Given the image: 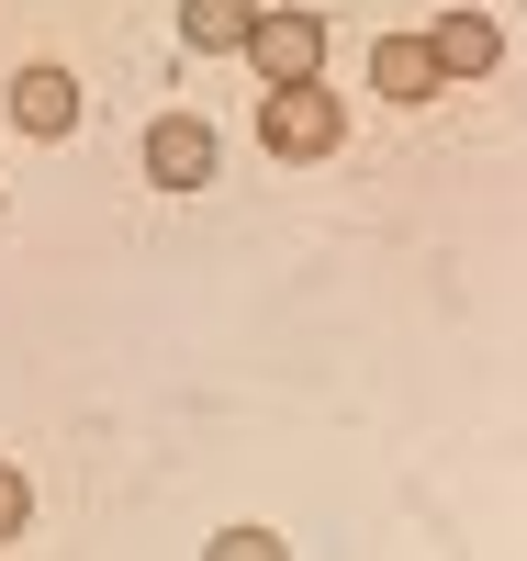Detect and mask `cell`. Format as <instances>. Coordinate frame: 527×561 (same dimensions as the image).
Wrapping results in <instances>:
<instances>
[{
	"instance_id": "1",
	"label": "cell",
	"mask_w": 527,
	"mask_h": 561,
	"mask_svg": "<svg viewBox=\"0 0 527 561\" xmlns=\"http://www.w3.org/2000/svg\"><path fill=\"white\" fill-rule=\"evenodd\" d=\"M337 135H348V113H337V90H314V79L259 102V147H270V158H325Z\"/></svg>"
},
{
	"instance_id": "2",
	"label": "cell",
	"mask_w": 527,
	"mask_h": 561,
	"mask_svg": "<svg viewBox=\"0 0 527 561\" xmlns=\"http://www.w3.org/2000/svg\"><path fill=\"white\" fill-rule=\"evenodd\" d=\"M248 57H259L270 90H303V79L325 68V23H314V12H259V23H248Z\"/></svg>"
},
{
	"instance_id": "3",
	"label": "cell",
	"mask_w": 527,
	"mask_h": 561,
	"mask_svg": "<svg viewBox=\"0 0 527 561\" xmlns=\"http://www.w3.org/2000/svg\"><path fill=\"white\" fill-rule=\"evenodd\" d=\"M147 180H158V192H203V180H214V124H191V113L147 124Z\"/></svg>"
},
{
	"instance_id": "4",
	"label": "cell",
	"mask_w": 527,
	"mask_h": 561,
	"mask_svg": "<svg viewBox=\"0 0 527 561\" xmlns=\"http://www.w3.org/2000/svg\"><path fill=\"white\" fill-rule=\"evenodd\" d=\"M426 57H438V79H494L505 34H494V12H438V34H426Z\"/></svg>"
},
{
	"instance_id": "5",
	"label": "cell",
	"mask_w": 527,
	"mask_h": 561,
	"mask_svg": "<svg viewBox=\"0 0 527 561\" xmlns=\"http://www.w3.org/2000/svg\"><path fill=\"white\" fill-rule=\"evenodd\" d=\"M12 124L45 135V147L79 135V79H68V68H23V79H12Z\"/></svg>"
},
{
	"instance_id": "6",
	"label": "cell",
	"mask_w": 527,
	"mask_h": 561,
	"mask_svg": "<svg viewBox=\"0 0 527 561\" xmlns=\"http://www.w3.org/2000/svg\"><path fill=\"white\" fill-rule=\"evenodd\" d=\"M370 90H381V102H438V57H426V34H381L370 45Z\"/></svg>"
},
{
	"instance_id": "7",
	"label": "cell",
	"mask_w": 527,
	"mask_h": 561,
	"mask_svg": "<svg viewBox=\"0 0 527 561\" xmlns=\"http://www.w3.org/2000/svg\"><path fill=\"white\" fill-rule=\"evenodd\" d=\"M259 23V0H180V34H191V57H236Z\"/></svg>"
},
{
	"instance_id": "8",
	"label": "cell",
	"mask_w": 527,
	"mask_h": 561,
	"mask_svg": "<svg viewBox=\"0 0 527 561\" xmlns=\"http://www.w3.org/2000/svg\"><path fill=\"white\" fill-rule=\"evenodd\" d=\"M214 561H280V528H225Z\"/></svg>"
},
{
	"instance_id": "9",
	"label": "cell",
	"mask_w": 527,
	"mask_h": 561,
	"mask_svg": "<svg viewBox=\"0 0 527 561\" xmlns=\"http://www.w3.org/2000/svg\"><path fill=\"white\" fill-rule=\"evenodd\" d=\"M23 528H34V494H23V472H0V550H12Z\"/></svg>"
},
{
	"instance_id": "10",
	"label": "cell",
	"mask_w": 527,
	"mask_h": 561,
	"mask_svg": "<svg viewBox=\"0 0 527 561\" xmlns=\"http://www.w3.org/2000/svg\"><path fill=\"white\" fill-rule=\"evenodd\" d=\"M0 214H12V203H0Z\"/></svg>"
}]
</instances>
